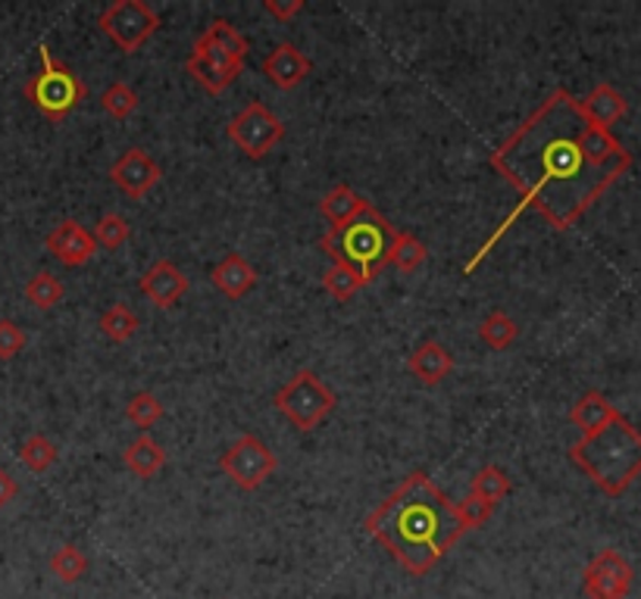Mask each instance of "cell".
Listing matches in <instances>:
<instances>
[{"label":"cell","mask_w":641,"mask_h":599,"mask_svg":"<svg viewBox=\"0 0 641 599\" xmlns=\"http://www.w3.org/2000/svg\"><path fill=\"white\" fill-rule=\"evenodd\" d=\"M488 163L520 194V203L463 266L466 275L482 266L491 247L526 209H535L554 231L573 228L632 169V154L614 134L585 119L570 91L557 88L529 112L526 122L488 156Z\"/></svg>","instance_id":"6da1fadb"},{"label":"cell","mask_w":641,"mask_h":599,"mask_svg":"<svg viewBox=\"0 0 641 599\" xmlns=\"http://www.w3.org/2000/svg\"><path fill=\"white\" fill-rule=\"evenodd\" d=\"M364 531L413 577L429 575L466 534L454 500L426 471H411L364 518Z\"/></svg>","instance_id":"7a4b0ae2"},{"label":"cell","mask_w":641,"mask_h":599,"mask_svg":"<svg viewBox=\"0 0 641 599\" xmlns=\"http://www.w3.org/2000/svg\"><path fill=\"white\" fill-rule=\"evenodd\" d=\"M570 459L607 496H619L641 475V431L617 412L604 428L582 434L570 446Z\"/></svg>","instance_id":"3957f363"},{"label":"cell","mask_w":641,"mask_h":599,"mask_svg":"<svg viewBox=\"0 0 641 599\" xmlns=\"http://www.w3.org/2000/svg\"><path fill=\"white\" fill-rule=\"evenodd\" d=\"M397 228L376 209L369 206L364 216H357L351 225L342 228H329L320 238V250L332 256V263H344L351 266L364 285H369L382 268L389 266V250L394 241Z\"/></svg>","instance_id":"277c9868"},{"label":"cell","mask_w":641,"mask_h":599,"mask_svg":"<svg viewBox=\"0 0 641 599\" xmlns=\"http://www.w3.org/2000/svg\"><path fill=\"white\" fill-rule=\"evenodd\" d=\"M38 60H41V72L32 75L23 85L25 100L50 122H63L69 112L88 97V88L67 63H60L50 53V47L45 41L38 45Z\"/></svg>","instance_id":"5b68a950"},{"label":"cell","mask_w":641,"mask_h":599,"mask_svg":"<svg viewBox=\"0 0 641 599\" xmlns=\"http://www.w3.org/2000/svg\"><path fill=\"white\" fill-rule=\"evenodd\" d=\"M275 409L295 424L298 431H313L320 428L329 412L339 406V397L332 394V387H325L317 372L310 369H300L295 372L292 381H285L278 391H275Z\"/></svg>","instance_id":"8992f818"},{"label":"cell","mask_w":641,"mask_h":599,"mask_svg":"<svg viewBox=\"0 0 641 599\" xmlns=\"http://www.w3.org/2000/svg\"><path fill=\"white\" fill-rule=\"evenodd\" d=\"M97 25L122 53H135L161 32V16L144 0H114L97 16Z\"/></svg>","instance_id":"52a82bcc"},{"label":"cell","mask_w":641,"mask_h":599,"mask_svg":"<svg viewBox=\"0 0 641 599\" xmlns=\"http://www.w3.org/2000/svg\"><path fill=\"white\" fill-rule=\"evenodd\" d=\"M226 134H229L232 144L248 156V159H263L285 137V122L266 104L251 100L245 110L232 116V122L226 125Z\"/></svg>","instance_id":"ba28073f"},{"label":"cell","mask_w":641,"mask_h":599,"mask_svg":"<svg viewBox=\"0 0 641 599\" xmlns=\"http://www.w3.org/2000/svg\"><path fill=\"white\" fill-rule=\"evenodd\" d=\"M219 468H223V475H229V481L235 488L257 490L270 481V475H275L278 459H275L273 450L263 444L257 434H241L219 456Z\"/></svg>","instance_id":"9c48e42d"},{"label":"cell","mask_w":641,"mask_h":599,"mask_svg":"<svg viewBox=\"0 0 641 599\" xmlns=\"http://www.w3.org/2000/svg\"><path fill=\"white\" fill-rule=\"evenodd\" d=\"M636 572L617 550H601L582 572V590L589 599H626Z\"/></svg>","instance_id":"30bf717a"},{"label":"cell","mask_w":641,"mask_h":599,"mask_svg":"<svg viewBox=\"0 0 641 599\" xmlns=\"http://www.w3.org/2000/svg\"><path fill=\"white\" fill-rule=\"evenodd\" d=\"M161 178L163 169L141 147H129L110 166V181H114L126 197L132 200H144V194H151L161 184Z\"/></svg>","instance_id":"8fae6325"},{"label":"cell","mask_w":641,"mask_h":599,"mask_svg":"<svg viewBox=\"0 0 641 599\" xmlns=\"http://www.w3.org/2000/svg\"><path fill=\"white\" fill-rule=\"evenodd\" d=\"M138 290H141L157 310H169V307H176L185 297L188 278H185V272L176 266V263L157 260L154 266L138 278Z\"/></svg>","instance_id":"7c38bea8"},{"label":"cell","mask_w":641,"mask_h":599,"mask_svg":"<svg viewBox=\"0 0 641 599\" xmlns=\"http://www.w3.org/2000/svg\"><path fill=\"white\" fill-rule=\"evenodd\" d=\"M45 247L50 250V256L60 260L67 268H82L94 256V247L97 244L75 219H63L47 235Z\"/></svg>","instance_id":"4fadbf2b"},{"label":"cell","mask_w":641,"mask_h":599,"mask_svg":"<svg viewBox=\"0 0 641 599\" xmlns=\"http://www.w3.org/2000/svg\"><path fill=\"white\" fill-rule=\"evenodd\" d=\"M260 69H263V75L273 82L275 88L292 91L298 88L300 82L313 72V63H310L307 53L298 50L292 41H282L275 50H270V53L263 57Z\"/></svg>","instance_id":"5bb4252c"},{"label":"cell","mask_w":641,"mask_h":599,"mask_svg":"<svg viewBox=\"0 0 641 599\" xmlns=\"http://www.w3.org/2000/svg\"><path fill=\"white\" fill-rule=\"evenodd\" d=\"M210 281H213V288L219 290V293H226L229 300H241L248 290L257 288L260 275H257V268H253L238 250H229V253L213 266Z\"/></svg>","instance_id":"9a60e30c"},{"label":"cell","mask_w":641,"mask_h":599,"mask_svg":"<svg viewBox=\"0 0 641 599\" xmlns=\"http://www.w3.org/2000/svg\"><path fill=\"white\" fill-rule=\"evenodd\" d=\"M407 369H411V375L419 384L436 387V384H441L444 378L454 372V356H451V350L444 344H438L436 337H429V340H423L413 350L411 359H407Z\"/></svg>","instance_id":"2e32d148"},{"label":"cell","mask_w":641,"mask_h":599,"mask_svg":"<svg viewBox=\"0 0 641 599\" xmlns=\"http://www.w3.org/2000/svg\"><path fill=\"white\" fill-rule=\"evenodd\" d=\"M582 104V112H585V119L597 125V129H604V132H610V125H617L619 119L626 116L629 110V104H626V97L619 94L614 85H597L585 100H579Z\"/></svg>","instance_id":"e0dca14e"},{"label":"cell","mask_w":641,"mask_h":599,"mask_svg":"<svg viewBox=\"0 0 641 599\" xmlns=\"http://www.w3.org/2000/svg\"><path fill=\"white\" fill-rule=\"evenodd\" d=\"M369 206H372V203L360 197L351 184H335V188L320 200V213L329 223L335 225V228L351 225L357 216H364Z\"/></svg>","instance_id":"ac0fdd59"},{"label":"cell","mask_w":641,"mask_h":599,"mask_svg":"<svg viewBox=\"0 0 641 599\" xmlns=\"http://www.w3.org/2000/svg\"><path fill=\"white\" fill-rule=\"evenodd\" d=\"M126 466L129 471L141 478V481H147V478H154L163 466H166V450H163L151 434H138L132 444L126 446Z\"/></svg>","instance_id":"d6986e66"},{"label":"cell","mask_w":641,"mask_h":599,"mask_svg":"<svg viewBox=\"0 0 641 599\" xmlns=\"http://www.w3.org/2000/svg\"><path fill=\"white\" fill-rule=\"evenodd\" d=\"M617 412V406L604 397L601 391H589V394L570 409V422H573L582 434H592V431H597V428H604V424L610 422Z\"/></svg>","instance_id":"ffe728a7"},{"label":"cell","mask_w":641,"mask_h":599,"mask_svg":"<svg viewBox=\"0 0 641 599\" xmlns=\"http://www.w3.org/2000/svg\"><path fill=\"white\" fill-rule=\"evenodd\" d=\"M201 41L206 45H213L216 50H223V53H229L235 57L238 63H245L248 60V50H251V41L229 23V20H213V23L206 25L204 32L198 35Z\"/></svg>","instance_id":"44dd1931"},{"label":"cell","mask_w":641,"mask_h":599,"mask_svg":"<svg viewBox=\"0 0 641 599\" xmlns=\"http://www.w3.org/2000/svg\"><path fill=\"white\" fill-rule=\"evenodd\" d=\"M185 69H188V75H191V79H194L206 94H223V91L232 88V82L241 75L238 69H223V67H216V63H206V60L194 57V53H188Z\"/></svg>","instance_id":"7402d4cb"},{"label":"cell","mask_w":641,"mask_h":599,"mask_svg":"<svg viewBox=\"0 0 641 599\" xmlns=\"http://www.w3.org/2000/svg\"><path fill=\"white\" fill-rule=\"evenodd\" d=\"M426 260H429V247L423 244L416 235H411V231H397V235H394V241H391L389 250L391 266L401 268V272H416Z\"/></svg>","instance_id":"603a6c76"},{"label":"cell","mask_w":641,"mask_h":599,"mask_svg":"<svg viewBox=\"0 0 641 599\" xmlns=\"http://www.w3.org/2000/svg\"><path fill=\"white\" fill-rule=\"evenodd\" d=\"M479 337H482V344H485V347H491V350H507V347L520 337V325H517L505 310H495L482 319Z\"/></svg>","instance_id":"cb8c5ba5"},{"label":"cell","mask_w":641,"mask_h":599,"mask_svg":"<svg viewBox=\"0 0 641 599\" xmlns=\"http://www.w3.org/2000/svg\"><path fill=\"white\" fill-rule=\"evenodd\" d=\"M510 490H513V484H510V478H507L501 468L485 466L479 468V475L473 478V484H470V496H476V500L488 503V506H498Z\"/></svg>","instance_id":"d4e9b609"},{"label":"cell","mask_w":641,"mask_h":599,"mask_svg":"<svg viewBox=\"0 0 641 599\" xmlns=\"http://www.w3.org/2000/svg\"><path fill=\"white\" fill-rule=\"evenodd\" d=\"M47 568H50V575H57V580L75 584V580H82L85 572H88V555L82 553L75 543H63L57 553L50 555Z\"/></svg>","instance_id":"484cf974"},{"label":"cell","mask_w":641,"mask_h":599,"mask_svg":"<svg viewBox=\"0 0 641 599\" xmlns=\"http://www.w3.org/2000/svg\"><path fill=\"white\" fill-rule=\"evenodd\" d=\"M100 332L114 344H126V340L135 337L138 315L129 303H114L110 310H104V315H100Z\"/></svg>","instance_id":"4316f807"},{"label":"cell","mask_w":641,"mask_h":599,"mask_svg":"<svg viewBox=\"0 0 641 599\" xmlns=\"http://www.w3.org/2000/svg\"><path fill=\"white\" fill-rule=\"evenodd\" d=\"M25 300L41 312L57 310L60 300H63V285H60L50 272H38V275H32L28 285H25Z\"/></svg>","instance_id":"83f0119b"},{"label":"cell","mask_w":641,"mask_h":599,"mask_svg":"<svg viewBox=\"0 0 641 599\" xmlns=\"http://www.w3.org/2000/svg\"><path fill=\"white\" fill-rule=\"evenodd\" d=\"M20 459H23V466L28 471H35V475H45L47 468L57 466V459H60V450L57 444L45 438V434H32L23 446H20Z\"/></svg>","instance_id":"f1b7e54d"},{"label":"cell","mask_w":641,"mask_h":599,"mask_svg":"<svg viewBox=\"0 0 641 599\" xmlns=\"http://www.w3.org/2000/svg\"><path fill=\"white\" fill-rule=\"evenodd\" d=\"M322 288L329 290L335 300L347 303L357 290L367 288V285H364V278H360V275H357L351 266H344V263H332V266L322 272Z\"/></svg>","instance_id":"f546056e"},{"label":"cell","mask_w":641,"mask_h":599,"mask_svg":"<svg viewBox=\"0 0 641 599\" xmlns=\"http://www.w3.org/2000/svg\"><path fill=\"white\" fill-rule=\"evenodd\" d=\"M126 419L135 424L141 434H147V431L163 419V403L157 399V394L141 391V394H135V397L129 399V406H126Z\"/></svg>","instance_id":"4dcf8cb0"},{"label":"cell","mask_w":641,"mask_h":599,"mask_svg":"<svg viewBox=\"0 0 641 599\" xmlns=\"http://www.w3.org/2000/svg\"><path fill=\"white\" fill-rule=\"evenodd\" d=\"M138 104H141L138 91L132 85H126V82H114L110 88L100 94V107H104L107 116H114L116 122H126L138 110Z\"/></svg>","instance_id":"1f68e13d"},{"label":"cell","mask_w":641,"mask_h":599,"mask_svg":"<svg viewBox=\"0 0 641 599\" xmlns=\"http://www.w3.org/2000/svg\"><path fill=\"white\" fill-rule=\"evenodd\" d=\"M94 244H100L104 250H119L132 238V225L126 223V216L119 213H104L97 225H94Z\"/></svg>","instance_id":"d6a6232c"},{"label":"cell","mask_w":641,"mask_h":599,"mask_svg":"<svg viewBox=\"0 0 641 599\" xmlns=\"http://www.w3.org/2000/svg\"><path fill=\"white\" fill-rule=\"evenodd\" d=\"M454 506H458L460 522H463V528H466V531L485 528V525H488V518H491V512H495V506L482 503V500H476V496H466V500H460V503H454Z\"/></svg>","instance_id":"836d02e7"},{"label":"cell","mask_w":641,"mask_h":599,"mask_svg":"<svg viewBox=\"0 0 641 599\" xmlns=\"http://www.w3.org/2000/svg\"><path fill=\"white\" fill-rule=\"evenodd\" d=\"M25 350V332L10 322V319H0V362H10Z\"/></svg>","instance_id":"e575fe53"},{"label":"cell","mask_w":641,"mask_h":599,"mask_svg":"<svg viewBox=\"0 0 641 599\" xmlns=\"http://www.w3.org/2000/svg\"><path fill=\"white\" fill-rule=\"evenodd\" d=\"M263 10L275 16V20H282V23H288V20H295L298 13L307 10V3L304 0H263Z\"/></svg>","instance_id":"d590c367"},{"label":"cell","mask_w":641,"mask_h":599,"mask_svg":"<svg viewBox=\"0 0 641 599\" xmlns=\"http://www.w3.org/2000/svg\"><path fill=\"white\" fill-rule=\"evenodd\" d=\"M16 496H20V484L13 481V475H10L7 468H0V510L10 506Z\"/></svg>","instance_id":"8d00e7d4"}]
</instances>
